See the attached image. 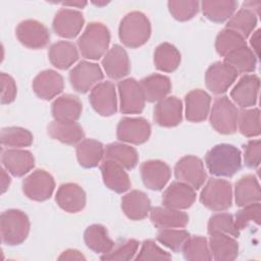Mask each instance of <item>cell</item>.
<instances>
[{
  "mask_svg": "<svg viewBox=\"0 0 261 261\" xmlns=\"http://www.w3.org/2000/svg\"><path fill=\"white\" fill-rule=\"evenodd\" d=\"M205 164L211 174L231 177L242 167V154L233 145L218 144L206 153Z\"/></svg>",
  "mask_w": 261,
  "mask_h": 261,
  "instance_id": "6da1fadb",
  "label": "cell"
},
{
  "mask_svg": "<svg viewBox=\"0 0 261 261\" xmlns=\"http://www.w3.org/2000/svg\"><path fill=\"white\" fill-rule=\"evenodd\" d=\"M110 32L101 22H90L77 40L82 56L90 60H98L108 51Z\"/></svg>",
  "mask_w": 261,
  "mask_h": 261,
  "instance_id": "7a4b0ae2",
  "label": "cell"
},
{
  "mask_svg": "<svg viewBox=\"0 0 261 261\" xmlns=\"http://www.w3.org/2000/svg\"><path fill=\"white\" fill-rule=\"evenodd\" d=\"M118 36L122 44L128 48L143 46L151 36L149 18L141 11H132L125 14L119 23Z\"/></svg>",
  "mask_w": 261,
  "mask_h": 261,
  "instance_id": "3957f363",
  "label": "cell"
},
{
  "mask_svg": "<svg viewBox=\"0 0 261 261\" xmlns=\"http://www.w3.org/2000/svg\"><path fill=\"white\" fill-rule=\"evenodd\" d=\"M30 219L18 209H9L0 216V231L2 243L8 246H17L23 243L30 232Z\"/></svg>",
  "mask_w": 261,
  "mask_h": 261,
  "instance_id": "277c9868",
  "label": "cell"
},
{
  "mask_svg": "<svg viewBox=\"0 0 261 261\" xmlns=\"http://www.w3.org/2000/svg\"><path fill=\"white\" fill-rule=\"evenodd\" d=\"M200 202L212 211L227 210L232 204L231 184L223 178H210L201 191Z\"/></svg>",
  "mask_w": 261,
  "mask_h": 261,
  "instance_id": "5b68a950",
  "label": "cell"
},
{
  "mask_svg": "<svg viewBox=\"0 0 261 261\" xmlns=\"http://www.w3.org/2000/svg\"><path fill=\"white\" fill-rule=\"evenodd\" d=\"M239 110L226 96L217 98L209 112L211 126L219 134L231 135L238 128Z\"/></svg>",
  "mask_w": 261,
  "mask_h": 261,
  "instance_id": "8992f818",
  "label": "cell"
},
{
  "mask_svg": "<svg viewBox=\"0 0 261 261\" xmlns=\"http://www.w3.org/2000/svg\"><path fill=\"white\" fill-rule=\"evenodd\" d=\"M174 175L178 181L192 187L194 190H199L207 178L203 161L194 155L184 156L175 163Z\"/></svg>",
  "mask_w": 261,
  "mask_h": 261,
  "instance_id": "52a82bcc",
  "label": "cell"
},
{
  "mask_svg": "<svg viewBox=\"0 0 261 261\" xmlns=\"http://www.w3.org/2000/svg\"><path fill=\"white\" fill-rule=\"evenodd\" d=\"M55 189L53 176L44 169H36L22 180V192L31 200L43 202L51 198Z\"/></svg>",
  "mask_w": 261,
  "mask_h": 261,
  "instance_id": "ba28073f",
  "label": "cell"
},
{
  "mask_svg": "<svg viewBox=\"0 0 261 261\" xmlns=\"http://www.w3.org/2000/svg\"><path fill=\"white\" fill-rule=\"evenodd\" d=\"M104 74L101 67L91 61L83 60L69 71V82L73 90L79 93H87L101 83Z\"/></svg>",
  "mask_w": 261,
  "mask_h": 261,
  "instance_id": "9c48e42d",
  "label": "cell"
},
{
  "mask_svg": "<svg viewBox=\"0 0 261 261\" xmlns=\"http://www.w3.org/2000/svg\"><path fill=\"white\" fill-rule=\"evenodd\" d=\"M119 109L124 114H139L145 108L146 99L140 82L133 77L121 80L118 85Z\"/></svg>",
  "mask_w": 261,
  "mask_h": 261,
  "instance_id": "30bf717a",
  "label": "cell"
},
{
  "mask_svg": "<svg viewBox=\"0 0 261 261\" xmlns=\"http://www.w3.org/2000/svg\"><path fill=\"white\" fill-rule=\"evenodd\" d=\"M117 139L121 142L141 145L151 136V124L144 117H123L116 127Z\"/></svg>",
  "mask_w": 261,
  "mask_h": 261,
  "instance_id": "8fae6325",
  "label": "cell"
},
{
  "mask_svg": "<svg viewBox=\"0 0 261 261\" xmlns=\"http://www.w3.org/2000/svg\"><path fill=\"white\" fill-rule=\"evenodd\" d=\"M15 35L23 46L35 50L46 47L50 41L49 30L35 19L20 21L15 29Z\"/></svg>",
  "mask_w": 261,
  "mask_h": 261,
  "instance_id": "7c38bea8",
  "label": "cell"
},
{
  "mask_svg": "<svg viewBox=\"0 0 261 261\" xmlns=\"http://www.w3.org/2000/svg\"><path fill=\"white\" fill-rule=\"evenodd\" d=\"M238 72L223 61L211 64L205 73V84L215 95L225 93L238 77Z\"/></svg>",
  "mask_w": 261,
  "mask_h": 261,
  "instance_id": "4fadbf2b",
  "label": "cell"
},
{
  "mask_svg": "<svg viewBox=\"0 0 261 261\" xmlns=\"http://www.w3.org/2000/svg\"><path fill=\"white\" fill-rule=\"evenodd\" d=\"M93 109L102 116H111L117 111V100L115 86L106 81L96 85L89 96Z\"/></svg>",
  "mask_w": 261,
  "mask_h": 261,
  "instance_id": "5bb4252c",
  "label": "cell"
},
{
  "mask_svg": "<svg viewBox=\"0 0 261 261\" xmlns=\"http://www.w3.org/2000/svg\"><path fill=\"white\" fill-rule=\"evenodd\" d=\"M84 24L85 18L81 11L62 8L55 14L52 28L57 36L65 39H72L81 33Z\"/></svg>",
  "mask_w": 261,
  "mask_h": 261,
  "instance_id": "9a60e30c",
  "label": "cell"
},
{
  "mask_svg": "<svg viewBox=\"0 0 261 261\" xmlns=\"http://www.w3.org/2000/svg\"><path fill=\"white\" fill-rule=\"evenodd\" d=\"M260 89V80L256 74L242 76L230 92L232 101L241 108H249L256 105Z\"/></svg>",
  "mask_w": 261,
  "mask_h": 261,
  "instance_id": "2e32d148",
  "label": "cell"
},
{
  "mask_svg": "<svg viewBox=\"0 0 261 261\" xmlns=\"http://www.w3.org/2000/svg\"><path fill=\"white\" fill-rule=\"evenodd\" d=\"M102 66L105 73L112 80H120L130 71V62L125 49L115 44L103 56Z\"/></svg>",
  "mask_w": 261,
  "mask_h": 261,
  "instance_id": "e0dca14e",
  "label": "cell"
},
{
  "mask_svg": "<svg viewBox=\"0 0 261 261\" xmlns=\"http://www.w3.org/2000/svg\"><path fill=\"white\" fill-rule=\"evenodd\" d=\"M140 170L144 186L152 191L162 190L171 175L170 167L161 160L145 161L142 163Z\"/></svg>",
  "mask_w": 261,
  "mask_h": 261,
  "instance_id": "ac0fdd59",
  "label": "cell"
},
{
  "mask_svg": "<svg viewBox=\"0 0 261 261\" xmlns=\"http://www.w3.org/2000/svg\"><path fill=\"white\" fill-rule=\"evenodd\" d=\"M1 162L3 167L16 177L29 173L35 166V158L32 152L15 148L2 151Z\"/></svg>",
  "mask_w": 261,
  "mask_h": 261,
  "instance_id": "d6986e66",
  "label": "cell"
},
{
  "mask_svg": "<svg viewBox=\"0 0 261 261\" xmlns=\"http://www.w3.org/2000/svg\"><path fill=\"white\" fill-rule=\"evenodd\" d=\"M182 119V103L175 96L165 97L154 108L155 122L164 127L176 126Z\"/></svg>",
  "mask_w": 261,
  "mask_h": 261,
  "instance_id": "ffe728a7",
  "label": "cell"
},
{
  "mask_svg": "<svg viewBox=\"0 0 261 261\" xmlns=\"http://www.w3.org/2000/svg\"><path fill=\"white\" fill-rule=\"evenodd\" d=\"M55 201L65 212L77 213L85 208L87 198L81 186L74 182H66L58 188Z\"/></svg>",
  "mask_w": 261,
  "mask_h": 261,
  "instance_id": "44dd1931",
  "label": "cell"
},
{
  "mask_svg": "<svg viewBox=\"0 0 261 261\" xmlns=\"http://www.w3.org/2000/svg\"><path fill=\"white\" fill-rule=\"evenodd\" d=\"M64 88V81L60 73L53 69H46L36 75L33 81L35 94L43 100H51L58 96Z\"/></svg>",
  "mask_w": 261,
  "mask_h": 261,
  "instance_id": "7402d4cb",
  "label": "cell"
},
{
  "mask_svg": "<svg viewBox=\"0 0 261 261\" xmlns=\"http://www.w3.org/2000/svg\"><path fill=\"white\" fill-rule=\"evenodd\" d=\"M196 200V190L181 182L173 181L162 195V204L173 209L185 210L190 208Z\"/></svg>",
  "mask_w": 261,
  "mask_h": 261,
  "instance_id": "603a6c76",
  "label": "cell"
},
{
  "mask_svg": "<svg viewBox=\"0 0 261 261\" xmlns=\"http://www.w3.org/2000/svg\"><path fill=\"white\" fill-rule=\"evenodd\" d=\"M100 170L105 186L111 191L122 194L129 190L132 186L129 176L120 164L109 159H104L100 165Z\"/></svg>",
  "mask_w": 261,
  "mask_h": 261,
  "instance_id": "cb8c5ba5",
  "label": "cell"
},
{
  "mask_svg": "<svg viewBox=\"0 0 261 261\" xmlns=\"http://www.w3.org/2000/svg\"><path fill=\"white\" fill-rule=\"evenodd\" d=\"M186 118L191 122L205 120L210 112L211 97L201 89L192 90L185 97Z\"/></svg>",
  "mask_w": 261,
  "mask_h": 261,
  "instance_id": "d4e9b609",
  "label": "cell"
},
{
  "mask_svg": "<svg viewBox=\"0 0 261 261\" xmlns=\"http://www.w3.org/2000/svg\"><path fill=\"white\" fill-rule=\"evenodd\" d=\"M83 104L79 97L65 94L57 97L51 107V112L54 120L63 122L76 121L82 114Z\"/></svg>",
  "mask_w": 261,
  "mask_h": 261,
  "instance_id": "484cf974",
  "label": "cell"
},
{
  "mask_svg": "<svg viewBox=\"0 0 261 261\" xmlns=\"http://www.w3.org/2000/svg\"><path fill=\"white\" fill-rule=\"evenodd\" d=\"M121 209L127 218L142 220L150 213L151 201L144 192L133 190L122 196Z\"/></svg>",
  "mask_w": 261,
  "mask_h": 261,
  "instance_id": "4316f807",
  "label": "cell"
},
{
  "mask_svg": "<svg viewBox=\"0 0 261 261\" xmlns=\"http://www.w3.org/2000/svg\"><path fill=\"white\" fill-rule=\"evenodd\" d=\"M150 219L158 228H182L189 222V215L182 210L166 206L155 207L150 210Z\"/></svg>",
  "mask_w": 261,
  "mask_h": 261,
  "instance_id": "83f0119b",
  "label": "cell"
},
{
  "mask_svg": "<svg viewBox=\"0 0 261 261\" xmlns=\"http://www.w3.org/2000/svg\"><path fill=\"white\" fill-rule=\"evenodd\" d=\"M208 245L212 259L217 261H231L239 255V244L229 234L211 233Z\"/></svg>",
  "mask_w": 261,
  "mask_h": 261,
  "instance_id": "f1b7e54d",
  "label": "cell"
},
{
  "mask_svg": "<svg viewBox=\"0 0 261 261\" xmlns=\"http://www.w3.org/2000/svg\"><path fill=\"white\" fill-rule=\"evenodd\" d=\"M146 101L159 102L164 99L171 91L170 79L164 74L152 73L145 76L140 82Z\"/></svg>",
  "mask_w": 261,
  "mask_h": 261,
  "instance_id": "f546056e",
  "label": "cell"
},
{
  "mask_svg": "<svg viewBox=\"0 0 261 261\" xmlns=\"http://www.w3.org/2000/svg\"><path fill=\"white\" fill-rule=\"evenodd\" d=\"M48 57L54 67L64 70L77 61L79 50L71 42L59 41L50 46Z\"/></svg>",
  "mask_w": 261,
  "mask_h": 261,
  "instance_id": "4dcf8cb0",
  "label": "cell"
},
{
  "mask_svg": "<svg viewBox=\"0 0 261 261\" xmlns=\"http://www.w3.org/2000/svg\"><path fill=\"white\" fill-rule=\"evenodd\" d=\"M48 135L63 144L75 145L83 141L85 133L83 127L76 122H63L53 120L47 127Z\"/></svg>",
  "mask_w": 261,
  "mask_h": 261,
  "instance_id": "1f68e13d",
  "label": "cell"
},
{
  "mask_svg": "<svg viewBox=\"0 0 261 261\" xmlns=\"http://www.w3.org/2000/svg\"><path fill=\"white\" fill-rule=\"evenodd\" d=\"M261 191L258 178L253 174L242 176L234 186V201L237 206L243 207L251 203L260 202Z\"/></svg>",
  "mask_w": 261,
  "mask_h": 261,
  "instance_id": "d6a6232c",
  "label": "cell"
},
{
  "mask_svg": "<svg viewBox=\"0 0 261 261\" xmlns=\"http://www.w3.org/2000/svg\"><path fill=\"white\" fill-rule=\"evenodd\" d=\"M105 147L94 139H85L76 145L75 153L81 166L85 168L96 167L104 158Z\"/></svg>",
  "mask_w": 261,
  "mask_h": 261,
  "instance_id": "836d02e7",
  "label": "cell"
},
{
  "mask_svg": "<svg viewBox=\"0 0 261 261\" xmlns=\"http://www.w3.org/2000/svg\"><path fill=\"white\" fill-rule=\"evenodd\" d=\"M200 4L204 16L213 22L229 19L238 7V1L233 0H204Z\"/></svg>",
  "mask_w": 261,
  "mask_h": 261,
  "instance_id": "e575fe53",
  "label": "cell"
},
{
  "mask_svg": "<svg viewBox=\"0 0 261 261\" xmlns=\"http://www.w3.org/2000/svg\"><path fill=\"white\" fill-rule=\"evenodd\" d=\"M84 240L87 247L99 254H106L114 247V242L108 234L106 227L102 224H92L84 232Z\"/></svg>",
  "mask_w": 261,
  "mask_h": 261,
  "instance_id": "d590c367",
  "label": "cell"
},
{
  "mask_svg": "<svg viewBox=\"0 0 261 261\" xmlns=\"http://www.w3.org/2000/svg\"><path fill=\"white\" fill-rule=\"evenodd\" d=\"M104 158L120 164L125 169H133L139 162L137 150L123 143H111L105 147Z\"/></svg>",
  "mask_w": 261,
  "mask_h": 261,
  "instance_id": "8d00e7d4",
  "label": "cell"
},
{
  "mask_svg": "<svg viewBox=\"0 0 261 261\" xmlns=\"http://www.w3.org/2000/svg\"><path fill=\"white\" fill-rule=\"evenodd\" d=\"M180 60L179 51L170 43H161L154 51V64L158 70L172 72L178 67Z\"/></svg>",
  "mask_w": 261,
  "mask_h": 261,
  "instance_id": "74e56055",
  "label": "cell"
},
{
  "mask_svg": "<svg viewBox=\"0 0 261 261\" xmlns=\"http://www.w3.org/2000/svg\"><path fill=\"white\" fill-rule=\"evenodd\" d=\"M257 59L251 48L244 46L224 56L223 62L231 66L238 73H249L256 69Z\"/></svg>",
  "mask_w": 261,
  "mask_h": 261,
  "instance_id": "f35d334b",
  "label": "cell"
},
{
  "mask_svg": "<svg viewBox=\"0 0 261 261\" xmlns=\"http://www.w3.org/2000/svg\"><path fill=\"white\" fill-rule=\"evenodd\" d=\"M256 25L257 15L247 8H241L228 19L226 29L240 34L246 40L251 34H253Z\"/></svg>",
  "mask_w": 261,
  "mask_h": 261,
  "instance_id": "ab89813d",
  "label": "cell"
},
{
  "mask_svg": "<svg viewBox=\"0 0 261 261\" xmlns=\"http://www.w3.org/2000/svg\"><path fill=\"white\" fill-rule=\"evenodd\" d=\"M182 254L186 260L190 261H210L212 255L209 249L208 240L205 237H189L182 246Z\"/></svg>",
  "mask_w": 261,
  "mask_h": 261,
  "instance_id": "60d3db41",
  "label": "cell"
},
{
  "mask_svg": "<svg viewBox=\"0 0 261 261\" xmlns=\"http://www.w3.org/2000/svg\"><path fill=\"white\" fill-rule=\"evenodd\" d=\"M0 141L2 146L20 149L33 144L34 137L32 133L20 126H9L1 129Z\"/></svg>",
  "mask_w": 261,
  "mask_h": 261,
  "instance_id": "b9f144b4",
  "label": "cell"
},
{
  "mask_svg": "<svg viewBox=\"0 0 261 261\" xmlns=\"http://www.w3.org/2000/svg\"><path fill=\"white\" fill-rule=\"evenodd\" d=\"M244 46H247L246 40L240 34L226 28L220 31L215 39L216 52L223 57Z\"/></svg>",
  "mask_w": 261,
  "mask_h": 261,
  "instance_id": "7bdbcfd3",
  "label": "cell"
},
{
  "mask_svg": "<svg viewBox=\"0 0 261 261\" xmlns=\"http://www.w3.org/2000/svg\"><path fill=\"white\" fill-rule=\"evenodd\" d=\"M238 127L241 134L247 138L260 135V110L259 108L244 109L239 112Z\"/></svg>",
  "mask_w": 261,
  "mask_h": 261,
  "instance_id": "ee69618b",
  "label": "cell"
},
{
  "mask_svg": "<svg viewBox=\"0 0 261 261\" xmlns=\"http://www.w3.org/2000/svg\"><path fill=\"white\" fill-rule=\"evenodd\" d=\"M207 231L209 234L225 233L233 238H238L240 236V229L237 227L232 215L222 212L216 213L209 218Z\"/></svg>",
  "mask_w": 261,
  "mask_h": 261,
  "instance_id": "f6af8a7d",
  "label": "cell"
},
{
  "mask_svg": "<svg viewBox=\"0 0 261 261\" xmlns=\"http://www.w3.org/2000/svg\"><path fill=\"white\" fill-rule=\"evenodd\" d=\"M190 233L186 229L161 228L157 233V241L173 252H179L189 239Z\"/></svg>",
  "mask_w": 261,
  "mask_h": 261,
  "instance_id": "bcb514c9",
  "label": "cell"
},
{
  "mask_svg": "<svg viewBox=\"0 0 261 261\" xmlns=\"http://www.w3.org/2000/svg\"><path fill=\"white\" fill-rule=\"evenodd\" d=\"M139 241L135 239H128L118 244H115L112 250L101 256V260H132L135 259V255L138 253Z\"/></svg>",
  "mask_w": 261,
  "mask_h": 261,
  "instance_id": "7dc6e473",
  "label": "cell"
},
{
  "mask_svg": "<svg viewBox=\"0 0 261 261\" xmlns=\"http://www.w3.org/2000/svg\"><path fill=\"white\" fill-rule=\"evenodd\" d=\"M171 15L179 21H187L193 18L200 9L198 1H168L167 3Z\"/></svg>",
  "mask_w": 261,
  "mask_h": 261,
  "instance_id": "c3c4849f",
  "label": "cell"
},
{
  "mask_svg": "<svg viewBox=\"0 0 261 261\" xmlns=\"http://www.w3.org/2000/svg\"><path fill=\"white\" fill-rule=\"evenodd\" d=\"M260 212L261 206L260 202H255L243 206L240 209L234 217V223L237 227L242 230L246 228L250 223H255L257 225L260 224Z\"/></svg>",
  "mask_w": 261,
  "mask_h": 261,
  "instance_id": "681fc988",
  "label": "cell"
},
{
  "mask_svg": "<svg viewBox=\"0 0 261 261\" xmlns=\"http://www.w3.org/2000/svg\"><path fill=\"white\" fill-rule=\"evenodd\" d=\"M171 255L161 249L154 241L146 240L143 242L135 260H170Z\"/></svg>",
  "mask_w": 261,
  "mask_h": 261,
  "instance_id": "f907efd6",
  "label": "cell"
},
{
  "mask_svg": "<svg viewBox=\"0 0 261 261\" xmlns=\"http://www.w3.org/2000/svg\"><path fill=\"white\" fill-rule=\"evenodd\" d=\"M244 162L249 168H258L261 160V142L259 139L249 141L244 146Z\"/></svg>",
  "mask_w": 261,
  "mask_h": 261,
  "instance_id": "816d5d0a",
  "label": "cell"
},
{
  "mask_svg": "<svg viewBox=\"0 0 261 261\" xmlns=\"http://www.w3.org/2000/svg\"><path fill=\"white\" fill-rule=\"evenodd\" d=\"M1 77V104H10L13 102L16 98L17 94V87L15 84L14 79L9 75L8 73L1 72L0 74Z\"/></svg>",
  "mask_w": 261,
  "mask_h": 261,
  "instance_id": "f5cc1de1",
  "label": "cell"
},
{
  "mask_svg": "<svg viewBox=\"0 0 261 261\" xmlns=\"http://www.w3.org/2000/svg\"><path fill=\"white\" fill-rule=\"evenodd\" d=\"M58 260H86V257L79 251L75 249H68L63 251L60 256L58 257Z\"/></svg>",
  "mask_w": 261,
  "mask_h": 261,
  "instance_id": "db71d44e",
  "label": "cell"
},
{
  "mask_svg": "<svg viewBox=\"0 0 261 261\" xmlns=\"http://www.w3.org/2000/svg\"><path fill=\"white\" fill-rule=\"evenodd\" d=\"M250 45H251V50L254 52L257 58L260 56V30H257L256 32L253 33V35L250 38Z\"/></svg>",
  "mask_w": 261,
  "mask_h": 261,
  "instance_id": "11a10c76",
  "label": "cell"
},
{
  "mask_svg": "<svg viewBox=\"0 0 261 261\" xmlns=\"http://www.w3.org/2000/svg\"><path fill=\"white\" fill-rule=\"evenodd\" d=\"M10 182H11V178L8 175L7 170L4 167H1V193L2 194H4L8 190Z\"/></svg>",
  "mask_w": 261,
  "mask_h": 261,
  "instance_id": "9f6ffc18",
  "label": "cell"
},
{
  "mask_svg": "<svg viewBox=\"0 0 261 261\" xmlns=\"http://www.w3.org/2000/svg\"><path fill=\"white\" fill-rule=\"evenodd\" d=\"M261 7L260 1H247L243 4V8H247L251 11H253L256 15L259 14V9Z\"/></svg>",
  "mask_w": 261,
  "mask_h": 261,
  "instance_id": "6f0895ef",
  "label": "cell"
},
{
  "mask_svg": "<svg viewBox=\"0 0 261 261\" xmlns=\"http://www.w3.org/2000/svg\"><path fill=\"white\" fill-rule=\"evenodd\" d=\"M63 6H70V7H76V8H84L87 5L86 1H76V2H62Z\"/></svg>",
  "mask_w": 261,
  "mask_h": 261,
  "instance_id": "680465c9",
  "label": "cell"
}]
</instances>
